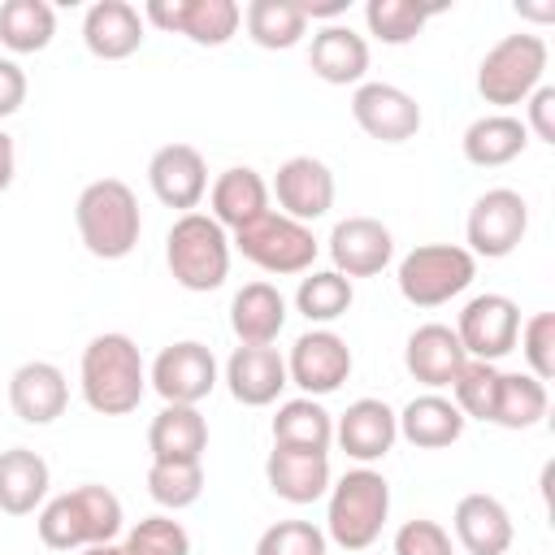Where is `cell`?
Listing matches in <instances>:
<instances>
[{
	"instance_id": "obj_1",
	"label": "cell",
	"mask_w": 555,
	"mask_h": 555,
	"mask_svg": "<svg viewBox=\"0 0 555 555\" xmlns=\"http://www.w3.org/2000/svg\"><path fill=\"white\" fill-rule=\"evenodd\" d=\"M78 386H82V399L91 412L100 416H126L139 408L143 390H147V369H143V356L134 347L130 334H95L87 347H82V360H78Z\"/></svg>"
},
{
	"instance_id": "obj_2",
	"label": "cell",
	"mask_w": 555,
	"mask_h": 555,
	"mask_svg": "<svg viewBox=\"0 0 555 555\" xmlns=\"http://www.w3.org/2000/svg\"><path fill=\"white\" fill-rule=\"evenodd\" d=\"M39 542L52 551H82L95 542H113L121 533V499L108 486H74L39 507Z\"/></svg>"
},
{
	"instance_id": "obj_3",
	"label": "cell",
	"mask_w": 555,
	"mask_h": 555,
	"mask_svg": "<svg viewBox=\"0 0 555 555\" xmlns=\"http://www.w3.org/2000/svg\"><path fill=\"white\" fill-rule=\"evenodd\" d=\"M74 225H78L82 247L95 260H121L134 251V243L143 234L139 199L121 178H95L82 186V195L74 204Z\"/></svg>"
},
{
	"instance_id": "obj_4",
	"label": "cell",
	"mask_w": 555,
	"mask_h": 555,
	"mask_svg": "<svg viewBox=\"0 0 555 555\" xmlns=\"http://www.w3.org/2000/svg\"><path fill=\"white\" fill-rule=\"evenodd\" d=\"M330 507H325V533L343 551H369L382 538V525L390 516V486L373 468H351L338 481H330Z\"/></svg>"
},
{
	"instance_id": "obj_5",
	"label": "cell",
	"mask_w": 555,
	"mask_h": 555,
	"mask_svg": "<svg viewBox=\"0 0 555 555\" xmlns=\"http://www.w3.org/2000/svg\"><path fill=\"white\" fill-rule=\"evenodd\" d=\"M165 264L182 291H217L230 278V234L208 212H182L165 234Z\"/></svg>"
},
{
	"instance_id": "obj_6",
	"label": "cell",
	"mask_w": 555,
	"mask_h": 555,
	"mask_svg": "<svg viewBox=\"0 0 555 555\" xmlns=\"http://www.w3.org/2000/svg\"><path fill=\"white\" fill-rule=\"evenodd\" d=\"M546 74V39L542 35H503L477 65V91L486 104L507 113L512 104H525Z\"/></svg>"
},
{
	"instance_id": "obj_7",
	"label": "cell",
	"mask_w": 555,
	"mask_h": 555,
	"mask_svg": "<svg viewBox=\"0 0 555 555\" xmlns=\"http://www.w3.org/2000/svg\"><path fill=\"white\" fill-rule=\"evenodd\" d=\"M477 278V260L468 256V247L455 243H421L399 260V295L412 308H442L455 295H464Z\"/></svg>"
},
{
	"instance_id": "obj_8",
	"label": "cell",
	"mask_w": 555,
	"mask_h": 555,
	"mask_svg": "<svg viewBox=\"0 0 555 555\" xmlns=\"http://www.w3.org/2000/svg\"><path fill=\"white\" fill-rule=\"evenodd\" d=\"M256 269H264V273H278V278H286V273H308L312 269V260H317V234L304 225V221H291V217H282V212H264V217H256L251 225H243V230H234V238H230Z\"/></svg>"
},
{
	"instance_id": "obj_9",
	"label": "cell",
	"mask_w": 555,
	"mask_h": 555,
	"mask_svg": "<svg viewBox=\"0 0 555 555\" xmlns=\"http://www.w3.org/2000/svg\"><path fill=\"white\" fill-rule=\"evenodd\" d=\"M529 234V204L520 191L512 186H494L481 191L468 208L464 221V238H468V256H486V260H503L512 256Z\"/></svg>"
},
{
	"instance_id": "obj_10",
	"label": "cell",
	"mask_w": 555,
	"mask_h": 555,
	"mask_svg": "<svg viewBox=\"0 0 555 555\" xmlns=\"http://www.w3.org/2000/svg\"><path fill=\"white\" fill-rule=\"evenodd\" d=\"M516 334H520V308H516V299H507L499 291L473 295L460 308L455 338L468 360H486V364L503 360L507 351H516Z\"/></svg>"
},
{
	"instance_id": "obj_11",
	"label": "cell",
	"mask_w": 555,
	"mask_h": 555,
	"mask_svg": "<svg viewBox=\"0 0 555 555\" xmlns=\"http://www.w3.org/2000/svg\"><path fill=\"white\" fill-rule=\"evenodd\" d=\"M147 382H152V390H156L165 403H186V408H195L199 399H208V395L217 390V356H212L204 343H195V338L169 343V347H160V356L152 360Z\"/></svg>"
},
{
	"instance_id": "obj_12",
	"label": "cell",
	"mask_w": 555,
	"mask_h": 555,
	"mask_svg": "<svg viewBox=\"0 0 555 555\" xmlns=\"http://www.w3.org/2000/svg\"><path fill=\"white\" fill-rule=\"evenodd\" d=\"M143 17L169 35H186L199 48H221L238 35L243 9L234 0H152Z\"/></svg>"
},
{
	"instance_id": "obj_13",
	"label": "cell",
	"mask_w": 555,
	"mask_h": 555,
	"mask_svg": "<svg viewBox=\"0 0 555 555\" xmlns=\"http://www.w3.org/2000/svg\"><path fill=\"white\" fill-rule=\"evenodd\" d=\"M286 377L308 399L334 395L351 377V347L334 330H325V325L321 330H308V334L295 338V347L286 356Z\"/></svg>"
},
{
	"instance_id": "obj_14",
	"label": "cell",
	"mask_w": 555,
	"mask_h": 555,
	"mask_svg": "<svg viewBox=\"0 0 555 555\" xmlns=\"http://www.w3.org/2000/svg\"><path fill=\"white\" fill-rule=\"evenodd\" d=\"M356 126L377 143H408L421 130V104L395 82H360L351 95Z\"/></svg>"
},
{
	"instance_id": "obj_15",
	"label": "cell",
	"mask_w": 555,
	"mask_h": 555,
	"mask_svg": "<svg viewBox=\"0 0 555 555\" xmlns=\"http://www.w3.org/2000/svg\"><path fill=\"white\" fill-rule=\"evenodd\" d=\"M147 186L165 208L195 212L199 199L208 195V165L204 152L191 143H165L147 160Z\"/></svg>"
},
{
	"instance_id": "obj_16",
	"label": "cell",
	"mask_w": 555,
	"mask_h": 555,
	"mask_svg": "<svg viewBox=\"0 0 555 555\" xmlns=\"http://www.w3.org/2000/svg\"><path fill=\"white\" fill-rule=\"evenodd\" d=\"M273 195H278L282 217L308 225L334 208V173L317 156H291L273 173Z\"/></svg>"
},
{
	"instance_id": "obj_17",
	"label": "cell",
	"mask_w": 555,
	"mask_h": 555,
	"mask_svg": "<svg viewBox=\"0 0 555 555\" xmlns=\"http://www.w3.org/2000/svg\"><path fill=\"white\" fill-rule=\"evenodd\" d=\"M395 256V238L377 217H343L330 230V260L334 273L351 278H377Z\"/></svg>"
},
{
	"instance_id": "obj_18",
	"label": "cell",
	"mask_w": 555,
	"mask_h": 555,
	"mask_svg": "<svg viewBox=\"0 0 555 555\" xmlns=\"http://www.w3.org/2000/svg\"><path fill=\"white\" fill-rule=\"evenodd\" d=\"M9 408L26 425H52L69 408V382L52 360H26L9 373Z\"/></svg>"
},
{
	"instance_id": "obj_19",
	"label": "cell",
	"mask_w": 555,
	"mask_h": 555,
	"mask_svg": "<svg viewBox=\"0 0 555 555\" xmlns=\"http://www.w3.org/2000/svg\"><path fill=\"white\" fill-rule=\"evenodd\" d=\"M395 438H399V421H395V412H390L382 399H356V403H347V412L334 421V442H338L351 460H360L364 468H369L373 460H386L390 447H395Z\"/></svg>"
},
{
	"instance_id": "obj_20",
	"label": "cell",
	"mask_w": 555,
	"mask_h": 555,
	"mask_svg": "<svg viewBox=\"0 0 555 555\" xmlns=\"http://www.w3.org/2000/svg\"><path fill=\"white\" fill-rule=\"evenodd\" d=\"M225 386H230L234 403L269 408L291 386L286 356H278V347H234V356L225 360Z\"/></svg>"
},
{
	"instance_id": "obj_21",
	"label": "cell",
	"mask_w": 555,
	"mask_h": 555,
	"mask_svg": "<svg viewBox=\"0 0 555 555\" xmlns=\"http://www.w3.org/2000/svg\"><path fill=\"white\" fill-rule=\"evenodd\" d=\"M464 360H468V356H464L455 330L442 325V321H425V325H416V330L408 334L403 364H408V373H412L421 386H429V390L451 386L455 373L464 369Z\"/></svg>"
},
{
	"instance_id": "obj_22",
	"label": "cell",
	"mask_w": 555,
	"mask_h": 555,
	"mask_svg": "<svg viewBox=\"0 0 555 555\" xmlns=\"http://www.w3.org/2000/svg\"><path fill=\"white\" fill-rule=\"evenodd\" d=\"M264 481L278 499L304 507L317 503L330 490V451H299V447H273L264 460Z\"/></svg>"
},
{
	"instance_id": "obj_23",
	"label": "cell",
	"mask_w": 555,
	"mask_h": 555,
	"mask_svg": "<svg viewBox=\"0 0 555 555\" xmlns=\"http://www.w3.org/2000/svg\"><path fill=\"white\" fill-rule=\"evenodd\" d=\"M451 525H455V538L468 555H507L512 538H516V525H512L507 507L494 494H481V490H473L455 503Z\"/></svg>"
},
{
	"instance_id": "obj_24",
	"label": "cell",
	"mask_w": 555,
	"mask_h": 555,
	"mask_svg": "<svg viewBox=\"0 0 555 555\" xmlns=\"http://www.w3.org/2000/svg\"><path fill=\"white\" fill-rule=\"evenodd\" d=\"M82 43L100 61H126L143 43V13L126 0H95L82 17Z\"/></svg>"
},
{
	"instance_id": "obj_25",
	"label": "cell",
	"mask_w": 555,
	"mask_h": 555,
	"mask_svg": "<svg viewBox=\"0 0 555 555\" xmlns=\"http://www.w3.org/2000/svg\"><path fill=\"white\" fill-rule=\"evenodd\" d=\"M308 65L321 82L330 87H347V82H364L369 74V43L364 35H356L351 26L343 22H330L312 35V48H308Z\"/></svg>"
},
{
	"instance_id": "obj_26",
	"label": "cell",
	"mask_w": 555,
	"mask_h": 555,
	"mask_svg": "<svg viewBox=\"0 0 555 555\" xmlns=\"http://www.w3.org/2000/svg\"><path fill=\"white\" fill-rule=\"evenodd\" d=\"M286 325V299L273 282H247L230 299V330L238 347H273Z\"/></svg>"
},
{
	"instance_id": "obj_27",
	"label": "cell",
	"mask_w": 555,
	"mask_h": 555,
	"mask_svg": "<svg viewBox=\"0 0 555 555\" xmlns=\"http://www.w3.org/2000/svg\"><path fill=\"white\" fill-rule=\"evenodd\" d=\"M147 451H152V460L199 464L208 451V421L199 416V408L165 403L147 425Z\"/></svg>"
},
{
	"instance_id": "obj_28",
	"label": "cell",
	"mask_w": 555,
	"mask_h": 555,
	"mask_svg": "<svg viewBox=\"0 0 555 555\" xmlns=\"http://www.w3.org/2000/svg\"><path fill=\"white\" fill-rule=\"evenodd\" d=\"M208 204H212L208 217H212L221 230H243V225H251L256 217L269 212V182H264L256 169L234 165V169L217 173V182H212V191H208Z\"/></svg>"
},
{
	"instance_id": "obj_29",
	"label": "cell",
	"mask_w": 555,
	"mask_h": 555,
	"mask_svg": "<svg viewBox=\"0 0 555 555\" xmlns=\"http://www.w3.org/2000/svg\"><path fill=\"white\" fill-rule=\"evenodd\" d=\"M395 421H399V438H408L416 451H442V447L460 442V434L468 425L464 412L438 390L416 395L403 412H395Z\"/></svg>"
},
{
	"instance_id": "obj_30",
	"label": "cell",
	"mask_w": 555,
	"mask_h": 555,
	"mask_svg": "<svg viewBox=\"0 0 555 555\" xmlns=\"http://www.w3.org/2000/svg\"><path fill=\"white\" fill-rule=\"evenodd\" d=\"M525 147H529V130H525V121L512 117V113H486V117L468 121V130H464V139H460L464 160L477 165V169L512 165Z\"/></svg>"
},
{
	"instance_id": "obj_31",
	"label": "cell",
	"mask_w": 555,
	"mask_h": 555,
	"mask_svg": "<svg viewBox=\"0 0 555 555\" xmlns=\"http://www.w3.org/2000/svg\"><path fill=\"white\" fill-rule=\"evenodd\" d=\"M48 486H52V473L39 451H30V447L0 451V512L30 516L48 499Z\"/></svg>"
},
{
	"instance_id": "obj_32",
	"label": "cell",
	"mask_w": 555,
	"mask_h": 555,
	"mask_svg": "<svg viewBox=\"0 0 555 555\" xmlns=\"http://www.w3.org/2000/svg\"><path fill=\"white\" fill-rule=\"evenodd\" d=\"M243 26H247V39L269 52H286L308 35V17L299 0H251L243 9Z\"/></svg>"
},
{
	"instance_id": "obj_33",
	"label": "cell",
	"mask_w": 555,
	"mask_h": 555,
	"mask_svg": "<svg viewBox=\"0 0 555 555\" xmlns=\"http://www.w3.org/2000/svg\"><path fill=\"white\" fill-rule=\"evenodd\" d=\"M334 442V416L299 395V399H286L273 416V447H299V451H330Z\"/></svg>"
},
{
	"instance_id": "obj_34",
	"label": "cell",
	"mask_w": 555,
	"mask_h": 555,
	"mask_svg": "<svg viewBox=\"0 0 555 555\" xmlns=\"http://www.w3.org/2000/svg\"><path fill=\"white\" fill-rule=\"evenodd\" d=\"M56 35V13L48 0H4L0 4V43L17 56L43 52Z\"/></svg>"
},
{
	"instance_id": "obj_35",
	"label": "cell",
	"mask_w": 555,
	"mask_h": 555,
	"mask_svg": "<svg viewBox=\"0 0 555 555\" xmlns=\"http://www.w3.org/2000/svg\"><path fill=\"white\" fill-rule=\"evenodd\" d=\"M551 395L546 382H538L533 373H499V395H494V425L503 429H529L546 416Z\"/></svg>"
},
{
	"instance_id": "obj_36",
	"label": "cell",
	"mask_w": 555,
	"mask_h": 555,
	"mask_svg": "<svg viewBox=\"0 0 555 555\" xmlns=\"http://www.w3.org/2000/svg\"><path fill=\"white\" fill-rule=\"evenodd\" d=\"M351 299H356L351 282H347L343 273H334V269H312L308 278H299V291H295V308H299V317H308L312 325L338 321V317L351 308Z\"/></svg>"
},
{
	"instance_id": "obj_37",
	"label": "cell",
	"mask_w": 555,
	"mask_h": 555,
	"mask_svg": "<svg viewBox=\"0 0 555 555\" xmlns=\"http://www.w3.org/2000/svg\"><path fill=\"white\" fill-rule=\"evenodd\" d=\"M147 494L165 512H182L204 494V464H178V460H152L147 468Z\"/></svg>"
},
{
	"instance_id": "obj_38",
	"label": "cell",
	"mask_w": 555,
	"mask_h": 555,
	"mask_svg": "<svg viewBox=\"0 0 555 555\" xmlns=\"http://www.w3.org/2000/svg\"><path fill=\"white\" fill-rule=\"evenodd\" d=\"M434 9L425 4H412V0H369L364 4V22H369V35H377L382 43L399 48V43H412L425 22H429Z\"/></svg>"
},
{
	"instance_id": "obj_39",
	"label": "cell",
	"mask_w": 555,
	"mask_h": 555,
	"mask_svg": "<svg viewBox=\"0 0 555 555\" xmlns=\"http://www.w3.org/2000/svg\"><path fill=\"white\" fill-rule=\"evenodd\" d=\"M499 373L503 369H494V364H486V360H464V369L455 373V382H451V403L464 412V421L473 416V421H490L494 416V395H499Z\"/></svg>"
},
{
	"instance_id": "obj_40",
	"label": "cell",
	"mask_w": 555,
	"mask_h": 555,
	"mask_svg": "<svg viewBox=\"0 0 555 555\" xmlns=\"http://www.w3.org/2000/svg\"><path fill=\"white\" fill-rule=\"evenodd\" d=\"M121 551L126 555H191V533L173 516H147L126 533Z\"/></svg>"
},
{
	"instance_id": "obj_41",
	"label": "cell",
	"mask_w": 555,
	"mask_h": 555,
	"mask_svg": "<svg viewBox=\"0 0 555 555\" xmlns=\"http://www.w3.org/2000/svg\"><path fill=\"white\" fill-rule=\"evenodd\" d=\"M256 555H325V533L312 520H278L260 533Z\"/></svg>"
},
{
	"instance_id": "obj_42",
	"label": "cell",
	"mask_w": 555,
	"mask_h": 555,
	"mask_svg": "<svg viewBox=\"0 0 555 555\" xmlns=\"http://www.w3.org/2000/svg\"><path fill=\"white\" fill-rule=\"evenodd\" d=\"M520 351H525V364L538 382H551L555 377V312H533L520 334H516Z\"/></svg>"
},
{
	"instance_id": "obj_43",
	"label": "cell",
	"mask_w": 555,
	"mask_h": 555,
	"mask_svg": "<svg viewBox=\"0 0 555 555\" xmlns=\"http://www.w3.org/2000/svg\"><path fill=\"white\" fill-rule=\"evenodd\" d=\"M395 555H451V533L438 520H403L395 533Z\"/></svg>"
},
{
	"instance_id": "obj_44",
	"label": "cell",
	"mask_w": 555,
	"mask_h": 555,
	"mask_svg": "<svg viewBox=\"0 0 555 555\" xmlns=\"http://www.w3.org/2000/svg\"><path fill=\"white\" fill-rule=\"evenodd\" d=\"M529 121H525V130H533L542 143H555V87H538L529 100Z\"/></svg>"
},
{
	"instance_id": "obj_45",
	"label": "cell",
	"mask_w": 555,
	"mask_h": 555,
	"mask_svg": "<svg viewBox=\"0 0 555 555\" xmlns=\"http://www.w3.org/2000/svg\"><path fill=\"white\" fill-rule=\"evenodd\" d=\"M22 104H26V74L17 61L0 56V121L13 117Z\"/></svg>"
},
{
	"instance_id": "obj_46",
	"label": "cell",
	"mask_w": 555,
	"mask_h": 555,
	"mask_svg": "<svg viewBox=\"0 0 555 555\" xmlns=\"http://www.w3.org/2000/svg\"><path fill=\"white\" fill-rule=\"evenodd\" d=\"M13 173H17V152H13L9 130H0V191L13 186Z\"/></svg>"
},
{
	"instance_id": "obj_47",
	"label": "cell",
	"mask_w": 555,
	"mask_h": 555,
	"mask_svg": "<svg viewBox=\"0 0 555 555\" xmlns=\"http://www.w3.org/2000/svg\"><path fill=\"white\" fill-rule=\"evenodd\" d=\"M299 9H304V17H338V13H347V0H299Z\"/></svg>"
},
{
	"instance_id": "obj_48",
	"label": "cell",
	"mask_w": 555,
	"mask_h": 555,
	"mask_svg": "<svg viewBox=\"0 0 555 555\" xmlns=\"http://www.w3.org/2000/svg\"><path fill=\"white\" fill-rule=\"evenodd\" d=\"M516 13L533 22H555V4H516Z\"/></svg>"
},
{
	"instance_id": "obj_49",
	"label": "cell",
	"mask_w": 555,
	"mask_h": 555,
	"mask_svg": "<svg viewBox=\"0 0 555 555\" xmlns=\"http://www.w3.org/2000/svg\"><path fill=\"white\" fill-rule=\"evenodd\" d=\"M74 555H126L117 542H95V546H82V551H74Z\"/></svg>"
}]
</instances>
